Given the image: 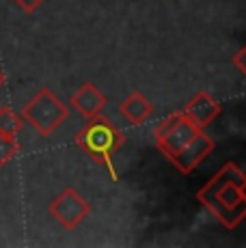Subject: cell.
<instances>
[{"mask_svg":"<svg viewBox=\"0 0 246 248\" xmlns=\"http://www.w3.org/2000/svg\"><path fill=\"white\" fill-rule=\"evenodd\" d=\"M125 136L117 125H112L108 119H104L102 114L89 119V123L82 130L76 134V145L95 162L104 166V169L110 173L112 179H119L115 166H112V155L123 147Z\"/></svg>","mask_w":246,"mask_h":248,"instance_id":"7a4b0ae2","label":"cell"},{"mask_svg":"<svg viewBox=\"0 0 246 248\" xmlns=\"http://www.w3.org/2000/svg\"><path fill=\"white\" fill-rule=\"evenodd\" d=\"M17 151H20V145H17L15 136L0 134V166L9 164L17 155Z\"/></svg>","mask_w":246,"mask_h":248,"instance_id":"8fae6325","label":"cell"},{"mask_svg":"<svg viewBox=\"0 0 246 248\" xmlns=\"http://www.w3.org/2000/svg\"><path fill=\"white\" fill-rule=\"evenodd\" d=\"M50 216L65 229H76L91 214V205L76 188H65L48 205Z\"/></svg>","mask_w":246,"mask_h":248,"instance_id":"5b68a950","label":"cell"},{"mask_svg":"<svg viewBox=\"0 0 246 248\" xmlns=\"http://www.w3.org/2000/svg\"><path fill=\"white\" fill-rule=\"evenodd\" d=\"M69 106H72L76 112L82 114L84 119H93V117H97V114H102V108L106 106V95H104L95 84L87 82L72 95Z\"/></svg>","mask_w":246,"mask_h":248,"instance_id":"ba28073f","label":"cell"},{"mask_svg":"<svg viewBox=\"0 0 246 248\" xmlns=\"http://www.w3.org/2000/svg\"><path fill=\"white\" fill-rule=\"evenodd\" d=\"M201 130L203 127L195 125L184 112H173V114H169L164 121H160L158 127H155V132H154L155 147L171 160L173 155H177Z\"/></svg>","mask_w":246,"mask_h":248,"instance_id":"277c9868","label":"cell"},{"mask_svg":"<svg viewBox=\"0 0 246 248\" xmlns=\"http://www.w3.org/2000/svg\"><path fill=\"white\" fill-rule=\"evenodd\" d=\"M13 2H15L17 7L22 9V11H26V13H32V11H37V9H39L41 4L46 2V0H13Z\"/></svg>","mask_w":246,"mask_h":248,"instance_id":"7c38bea8","label":"cell"},{"mask_svg":"<svg viewBox=\"0 0 246 248\" xmlns=\"http://www.w3.org/2000/svg\"><path fill=\"white\" fill-rule=\"evenodd\" d=\"M244 179L242 169L229 162L197 194L199 203L205 205L227 229H235L246 218V201L240 192Z\"/></svg>","mask_w":246,"mask_h":248,"instance_id":"6da1fadb","label":"cell"},{"mask_svg":"<svg viewBox=\"0 0 246 248\" xmlns=\"http://www.w3.org/2000/svg\"><path fill=\"white\" fill-rule=\"evenodd\" d=\"M182 112L186 114V117L190 119L195 125H199V127H203V130H205V127L222 112V106L216 102L214 97H212L210 93L199 91V93H195L190 99H188L186 108H184Z\"/></svg>","mask_w":246,"mask_h":248,"instance_id":"52a82bcc","label":"cell"},{"mask_svg":"<svg viewBox=\"0 0 246 248\" xmlns=\"http://www.w3.org/2000/svg\"><path fill=\"white\" fill-rule=\"evenodd\" d=\"M2 84H4V74L0 71V89H2Z\"/></svg>","mask_w":246,"mask_h":248,"instance_id":"9a60e30c","label":"cell"},{"mask_svg":"<svg viewBox=\"0 0 246 248\" xmlns=\"http://www.w3.org/2000/svg\"><path fill=\"white\" fill-rule=\"evenodd\" d=\"M231 61H233V65H235V67H238V69H240V71H242V74L246 76V46L240 47V50L233 54V59H231Z\"/></svg>","mask_w":246,"mask_h":248,"instance_id":"4fadbf2b","label":"cell"},{"mask_svg":"<svg viewBox=\"0 0 246 248\" xmlns=\"http://www.w3.org/2000/svg\"><path fill=\"white\" fill-rule=\"evenodd\" d=\"M24 127V119L22 114L13 112L9 106L0 108V134H7V136H17Z\"/></svg>","mask_w":246,"mask_h":248,"instance_id":"30bf717a","label":"cell"},{"mask_svg":"<svg viewBox=\"0 0 246 248\" xmlns=\"http://www.w3.org/2000/svg\"><path fill=\"white\" fill-rule=\"evenodd\" d=\"M67 117H69V106L61 102L48 87L37 91L31 102L22 108V119L26 123H31L37 134L44 138L54 134Z\"/></svg>","mask_w":246,"mask_h":248,"instance_id":"3957f363","label":"cell"},{"mask_svg":"<svg viewBox=\"0 0 246 248\" xmlns=\"http://www.w3.org/2000/svg\"><path fill=\"white\" fill-rule=\"evenodd\" d=\"M119 110H121V114L125 117V121L130 123V125H143L151 114H154V104H151L143 93L134 91V93H130L121 102Z\"/></svg>","mask_w":246,"mask_h":248,"instance_id":"9c48e42d","label":"cell"},{"mask_svg":"<svg viewBox=\"0 0 246 248\" xmlns=\"http://www.w3.org/2000/svg\"><path fill=\"white\" fill-rule=\"evenodd\" d=\"M240 192H242V199L246 201V179L242 181V186H240Z\"/></svg>","mask_w":246,"mask_h":248,"instance_id":"5bb4252c","label":"cell"},{"mask_svg":"<svg viewBox=\"0 0 246 248\" xmlns=\"http://www.w3.org/2000/svg\"><path fill=\"white\" fill-rule=\"evenodd\" d=\"M212 149H214V140H212V138L201 130L186 147H184L182 151H179L177 155H173L169 162H171V164L182 175H188V173H192V170H195L197 166L212 154Z\"/></svg>","mask_w":246,"mask_h":248,"instance_id":"8992f818","label":"cell"}]
</instances>
